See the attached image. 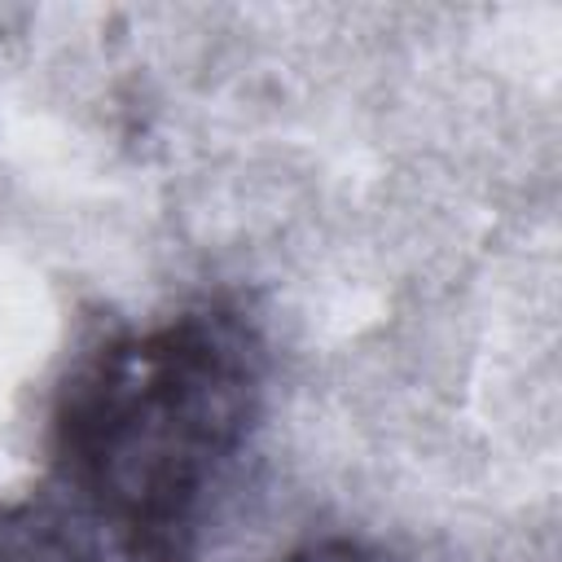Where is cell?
Returning a JSON list of instances; mask_svg holds the SVG:
<instances>
[{"label": "cell", "mask_w": 562, "mask_h": 562, "mask_svg": "<svg viewBox=\"0 0 562 562\" xmlns=\"http://www.w3.org/2000/svg\"><path fill=\"white\" fill-rule=\"evenodd\" d=\"M268 404V342L224 299L105 334L48 408V479L127 562H198Z\"/></svg>", "instance_id": "6da1fadb"}, {"label": "cell", "mask_w": 562, "mask_h": 562, "mask_svg": "<svg viewBox=\"0 0 562 562\" xmlns=\"http://www.w3.org/2000/svg\"><path fill=\"white\" fill-rule=\"evenodd\" d=\"M0 562H127L123 549L53 487L0 501Z\"/></svg>", "instance_id": "7a4b0ae2"}, {"label": "cell", "mask_w": 562, "mask_h": 562, "mask_svg": "<svg viewBox=\"0 0 562 562\" xmlns=\"http://www.w3.org/2000/svg\"><path fill=\"white\" fill-rule=\"evenodd\" d=\"M281 562H413V558H404L400 549L382 540H364V536H321V540L290 549Z\"/></svg>", "instance_id": "3957f363"}]
</instances>
